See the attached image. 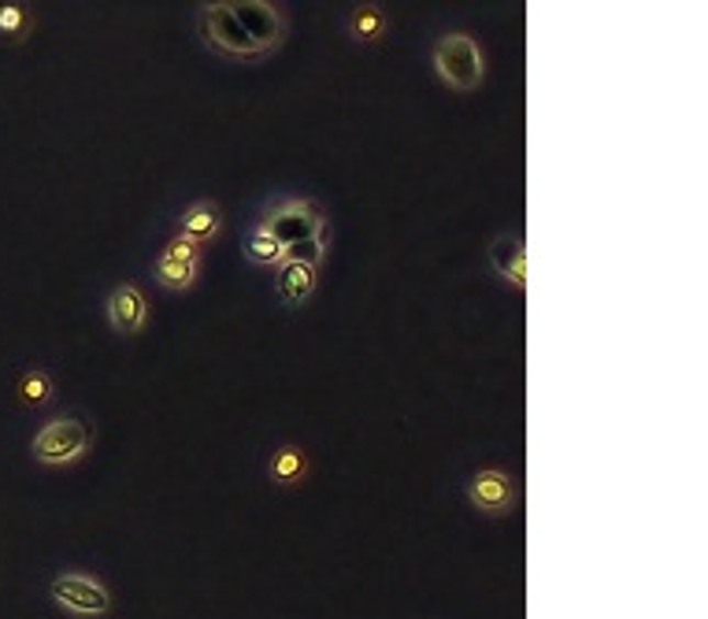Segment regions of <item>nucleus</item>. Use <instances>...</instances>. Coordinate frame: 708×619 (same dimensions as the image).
Listing matches in <instances>:
<instances>
[{
    "instance_id": "nucleus-17",
    "label": "nucleus",
    "mask_w": 708,
    "mask_h": 619,
    "mask_svg": "<svg viewBox=\"0 0 708 619\" xmlns=\"http://www.w3.org/2000/svg\"><path fill=\"white\" fill-rule=\"evenodd\" d=\"M19 397H23L26 405H34V408H42L48 405V397H53V378H48L42 367H30V372L19 375Z\"/></svg>"
},
{
    "instance_id": "nucleus-7",
    "label": "nucleus",
    "mask_w": 708,
    "mask_h": 619,
    "mask_svg": "<svg viewBox=\"0 0 708 619\" xmlns=\"http://www.w3.org/2000/svg\"><path fill=\"white\" fill-rule=\"evenodd\" d=\"M108 319H112V327L119 334H137V331H142L145 319H148V305H145L142 289H137V286L112 289V297H108Z\"/></svg>"
},
{
    "instance_id": "nucleus-12",
    "label": "nucleus",
    "mask_w": 708,
    "mask_h": 619,
    "mask_svg": "<svg viewBox=\"0 0 708 619\" xmlns=\"http://www.w3.org/2000/svg\"><path fill=\"white\" fill-rule=\"evenodd\" d=\"M386 26H390V19H386L383 8H375V4L356 8L353 19H349V34H353L356 42H378V37L386 34Z\"/></svg>"
},
{
    "instance_id": "nucleus-11",
    "label": "nucleus",
    "mask_w": 708,
    "mask_h": 619,
    "mask_svg": "<svg viewBox=\"0 0 708 619\" xmlns=\"http://www.w3.org/2000/svg\"><path fill=\"white\" fill-rule=\"evenodd\" d=\"M219 226H223V215H219V208L212 201H201V205L186 208L182 237H189V242H197V245L212 242V237L219 234Z\"/></svg>"
},
{
    "instance_id": "nucleus-3",
    "label": "nucleus",
    "mask_w": 708,
    "mask_h": 619,
    "mask_svg": "<svg viewBox=\"0 0 708 619\" xmlns=\"http://www.w3.org/2000/svg\"><path fill=\"white\" fill-rule=\"evenodd\" d=\"M434 67L445 86L472 93L478 78H483V53H478V45L467 34H445L434 45Z\"/></svg>"
},
{
    "instance_id": "nucleus-5",
    "label": "nucleus",
    "mask_w": 708,
    "mask_h": 619,
    "mask_svg": "<svg viewBox=\"0 0 708 619\" xmlns=\"http://www.w3.org/2000/svg\"><path fill=\"white\" fill-rule=\"evenodd\" d=\"M53 601L64 605L67 612H78V616H101L112 608V597L101 583H93V578L86 575H59L53 578Z\"/></svg>"
},
{
    "instance_id": "nucleus-4",
    "label": "nucleus",
    "mask_w": 708,
    "mask_h": 619,
    "mask_svg": "<svg viewBox=\"0 0 708 619\" xmlns=\"http://www.w3.org/2000/svg\"><path fill=\"white\" fill-rule=\"evenodd\" d=\"M319 223H323L319 205H312V201H283V205H275L272 212H267L264 231L272 234L283 248H289V245L305 242V237H312Z\"/></svg>"
},
{
    "instance_id": "nucleus-8",
    "label": "nucleus",
    "mask_w": 708,
    "mask_h": 619,
    "mask_svg": "<svg viewBox=\"0 0 708 619\" xmlns=\"http://www.w3.org/2000/svg\"><path fill=\"white\" fill-rule=\"evenodd\" d=\"M467 497H472V505H478L483 512H508L512 508V478L505 472H478L472 478V486H467Z\"/></svg>"
},
{
    "instance_id": "nucleus-10",
    "label": "nucleus",
    "mask_w": 708,
    "mask_h": 619,
    "mask_svg": "<svg viewBox=\"0 0 708 619\" xmlns=\"http://www.w3.org/2000/svg\"><path fill=\"white\" fill-rule=\"evenodd\" d=\"M490 264H494V272L505 275L516 289L527 286V248L520 237H512V234L497 237L490 245Z\"/></svg>"
},
{
    "instance_id": "nucleus-16",
    "label": "nucleus",
    "mask_w": 708,
    "mask_h": 619,
    "mask_svg": "<svg viewBox=\"0 0 708 619\" xmlns=\"http://www.w3.org/2000/svg\"><path fill=\"white\" fill-rule=\"evenodd\" d=\"M308 472V461L297 445H283L278 453L272 456V478L275 483H297Z\"/></svg>"
},
{
    "instance_id": "nucleus-18",
    "label": "nucleus",
    "mask_w": 708,
    "mask_h": 619,
    "mask_svg": "<svg viewBox=\"0 0 708 619\" xmlns=\"http://www.w3.org/2000/svg\"><path fill=\"white\" fill-rule=\"evenodd\" d=\"M26 34H30V8L0 4V42H23Z\"/></svg>"
},
{
    "instance_id": "nucleus-15",
    "label": "nucleus",
    "mask_w": 708,
    "mask_h": 619,
    "mask_svg": "<svg viewBox=\"0 0 708 619\" xmlns=\"http://www.w3.org/2000/svg\"><path fill=\"white\" fill-rule=\"evenodd\" d=\"M245 256L253 259V264H261V267H278L286 259V248L261 226V231H253V237L245 242Z\"/></svg>"
},
{
    "instance_id": "nucleus-2",
    "label": "nucleus",
    "mask_w": 708,
    "mask_h": 619,
    "mask_svg": "<svg viewBox=\"0 0 708 619\" xmlns=\"http://www.w3.org/2000/svg\"><path fill=\"white\" fill-rule=\"evenodd\" d=\"M89 442H93V431L82 416H59L37 431L34 456L42 464H71L86 453Z\"/></svg>"
},
{
    "instance_id": "nucleus-9",
    "label": "nucleus",
    "mask_w": 708,
    "mask_h": 619,
    "mask_svg": "<svg viewBox=\"0 0 708 619\" xmlns=\"http://www.w3.org/2000/svg\"><path fill=\"white\" fill-rule=\"evenodd\" d=\"M275 289H278V297H283V305H289V308L305 305L308 294L316 289V267L283 259V264L275 267Z\"/></svg>"
},
{
    "instance_id": "nucleus-13",
    "label": "nucleus",
    "mask_w": 708,
    "mask_h": 619,
    "mask_svg": "<svg viewBox=\"0 0 708 619\" xmlns=\"http://www.w3.org/2000/svg\"><path fill=\"white\" fill-rule=\"evenodd\" d=\"M327 245H331V223H319L312 237H305V242L289 245L286 248V259H294V264H305V267H319V259H323Z\"/></svg>"
},
{
    "instance_id": "nucleus-1",
    "label": "nucleus",
    "mask_w": 708,
    "mask_h": 619,
    "mask_svg": "<svg viewBox=\"0 0 708 619\" xmlns=\"http://www.w3.org/2000/svg\"><path fill=\"white\" fill-rule=\"evenodd\" d=\"M197 34H201V42L208 48H215V53H223V56H234V59L264 56V48L237 26V19L231 15L226 4H204L201 12H197Z\"/></svg>"
},
{
    "instance_id": "nucleus-6",
    "label": "nucleus",
    "mask_w": 708,
    "mask_h": 619,
    "mask_svg": "<svg viewBox=\"0 0 708 619\" xmlns=\"http://www.w3.org/2000/svg\"><path fill=\"white\" fill-rule=\"evenodd\" d=\"M226 8H231V15L237 19V26H242L264 53H272V48L283 42V15H278L275 4H264V0H237V4H226Z\"/></svg>"
},
{
    "instance_id": "nucleus-14",
    "label": "nucleus",
    "mask_w": 708,
    "mask_h": 619,
    "mask_svg": "<svg viewBox=\"0 0 708 619\" xmlns=\"http://www.w3.org/2000/svg\"><path fill=\"white\" fill-rule=\"evenodd\" d=\"M197 278V264H182V259H172L159 253L156 259V283L167 286V289H189Z\"/></svg>"
},
{
    "instance_id": "nucleus-19",
    "label": "nucleus",
    "mask_w": 708,
    "mask_h": 619,
    "mask_svg": "<svg viewBox=\"0 0 708 619\" xmlns=\"http://www.w3.org/2000/svg\"><path fill=\"white\" fill-rule=\"evenodd\" d=\"M164 256H172V259H182V264H201V245L197 242H189V237H172L164 248Z\"/></svg>"
}]
</instances>
